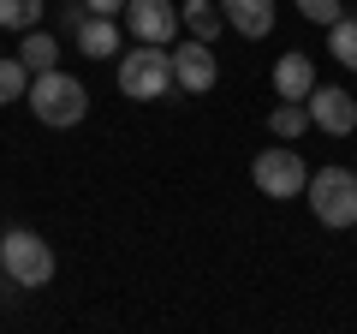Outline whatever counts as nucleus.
Returning <instances> with one entry per match:
<instances>
[{
  "label": "nucleus",
  "mask_w": 357,
  "mask_h": 334,
  "mask_svg": "<svg viewBox=\"0 0 357 334\" xmlns=\"http://www.w3.org/2000/svg\"><path fill=\"white\" fill-rule=\"evenodd\" d=\"M24 102L36 108V119L42 126H54V131H66V126H77V119L89 114V90L77 84L72 72H36L30 78V90H24Z\"/></svg>",
  "instance_id": "nucleus-1"
},
{
  "label": "nucleus",
  "mask_w": 357,
  "mask_h": 334,
  "mask_svg": "<svg viewBox=\"0 0 357 334\" xmlns=\"http://www.w3.org/2000/svg\"><path fill=\"white\" fill-rule=\"evenodd\" d=\"M119 96H131V102H167L173 96V54L161 42H137L131 54H119Z\"/></svg>",
  "instance_id": "nucleus-2"
},
{
  "label": "nucleus",
  "mask_w": 357,
  "mask_h": 334,
  "mask_svg": "<svg viewBox=\"0 0 357 334\" xmlns=\"http://www.w3.org/2000/svg\"><path fill=\"white\" fill-rule=\"evenodd\" d=\"M0 269H6V281L13 286H48L54 281V251H48V239L42 233H30V227H13L6 239H0Z\"/></svg>",
  "instance_id": "nucleus-3"
},
{
  "label": "nucleus",
  "mask_w": 357,
  "mask_h": 334,
  "mask_svg": "<svg viewBox=\"0 0 357 334\" xmlns=\"http://www.w3.org/2000/svg\"><path fill=\"white\" fill-rule=\"evenodd\" d=\"M304 197H310L321 227H357V173L351 167H321V173H310Z\"/></svg>",
  "instance_id": "nucleus-4"
},
{
  "label": "nucleus",
  "mask_w": 357,
  "mask_h": 334,
  "mask_svg": "<svg viewBox=\"0 0 357 334\" xmlns=\"http://www.w3.org/2000/svg\"><path fill=\"white\" fill-rule=\"evenodd\" d=\"M250 180H256V191H262V197L286 203V197H304L310 167H304V155H298V150H262L250 161Z\"/></svg>",
  "instance_id": "nucleus-5"
},
{
  "label": "nucleus",
  "mask_w": 357,
  "mask_h": 334,
  "mask_svg": "<svg viewBox=\"0 0 357 334\" xmlns=\"http://www.w3.org/2000/svg\"><path fill=\"white\" fill-rule=\"evenodd\" d=\"M215 78H220V66H215V48H208L203 36L178 42V54H173V90L208 96V90H215Z\"/></svg>",
  "instance_id": "nucleus-6"
},
{
  "label": "nucleus",
  "mask_w": 357,
  "mask_h": 334,
  "mask_svg": "<svg viewBox=\"0 0 357 334\" xmlns=\"http://www.w3.org/2000/svg\"><path fill=\"white\" fill-rule=\"evenodd\" d=\"M304 108H310V126H321L328 138L357 131V102H351V90H340V84H316V90L304 96Z\"/></svg>",
  "instance_id": "nucleus-7"
},
{
  "label": "nucleus",
  "mask_w": 357,
  "mask_h": 334,
  "mask_svg": "<svg viewBox=\"0 0 357 334\" xmlns=\"http://www.w3.org/2000/svg\"><path fill=\"white\" fill-rule=\"evenodd\" d=\"M126 24L137 42H173L178 36V6L173 0H126Z\"/></svg>",
  "instance_id": "nucleus-8"
},
{
  "label": "nucleus",
  "mask_w": 357,
  "mask_h": 334,
  "mask_svg": "<svg viewBox=\"0 0 357 334\" xmlns=\"http://www.w3.org/2000/svg\"><path fill=\"white\" fill-rule=\"evenodd\" d=\"M310 90H316V60L310 54H280L274 60V96L280 102H304Z\"/></svg>",
  "instance_id": "nucleus-9"
},
{
  "label": "nucleus",
  "mask_w": 357,
  "mask_h": 334,
  "mask_svg": "<svg viewBox=\"0 0 357 334\" xmlns=\"http://www.w3.org/2000/svg\"><path fill=\"white\" fill-rule=\"evenodd\" d=\"M220 18H227L238 36L262 42L268 30H274V0H220Z\"/></svg>",
  "instance_id": "nucleus-10"
},
{
  "label": "nucleus",
  "mask_w": 357,
  "mask_h": 334,
  "mask_svg": "<svg viewBox=\"0 0 357 334\" xmlns=\"http://www.w3.org/2000/svg\"><path fill=\"white\" fill-rule=\"evenodd\" d=\"M77 48L84 60H119V24L114 18H96V13H77Z\"/></svg>",
  "instance_id": "nucleus-11"
},
{
  "label": "nucleus",
  "mask_w": 357,
  "mask_h": 334,
  "mask_svg": "<svg viewBox=\"0 0 357 334\" xmlns=\"http://www.w3.org/2000/svg\"><path fill=\"white\" fill-rule=\"evenodd\" d=\"M18 60L30 66V78H36V72H54V66H60V42H54L48 30H24V42H18Z\"/></svg>",
  "instance_id": "nucleus-12"
},
{
  "label": "nucleus",
  "mask_w": 357,
  "mask_h": 334,
  "mask_svg": "<svg viewBox=\"0 0 357 334\" xmlns=\"http://www.w3.org/2000/svg\"><path fill=\"white\" fill-rule=\"evenodd\" d=\"M178 18H185V24H191V36H203V42H215L220 30H227L220 0H185V6H178Z\"/></svg>",
  "instance_id": "nucleus-13"
},
{
  "label": "nucleus",
  "mask_w": 357,
  "mask_h": 334,
  "mask_svg": "<svg viewBox=\"0 0 357 334\" xmlns=\"http://www.w3.org/2000/svg\"><path fill=\"white\" fill-rule=\"evenodd\" d=\"M268 126H274V138H280V143H292V138H304V131H310V108L304 102H274Z\"/></svg>",
  "instance_id": "nucleus-14"
},
{
  "label": "nucleus",
  "mask_w": 357,
  "mask_h": 334,
  "mask_svg": "<svg viewBox=\"0 0 357 334\" xmlns=\"http://www.w3.org/2000/svg\"><path fill=\"white\" fill-rule=\"evenodd\" d=\"M328 54L345 66V72H357V18H333L328 24Z\"/></svg>",
  "instance_id": "nucleus-15"
},
{
  "label": "nucleus",
  "mask_w": 357,
  "mask_h": 334,
  "mask_svg": "<svg viewBox=\"0 0 357 334\" xmlns=\"http://www.w3.org/2000/svg\"><path fill=\"white\" fill-rule=\"evenodd\" d=\"M30 90V66L18 54H0V102H24Z\"/></svg>",
  "instance_id": "nucleus-16"
},
{
  "label": "nucleus",
  "mask_w": 357,
  "mask_h": 334,
  "mask_svg": "<svg viewBox=\"0 0 357 334\" xmlns=\"http://www.w3.org/2000/svg\"><path fill=\"white\" fill-rule=\"evenodd\" d=\"M36 18H42V0H0V30H36Z\"/></svg>",
  "instance_id": "nucleus-17"
},
{
  "label": "nucleus",
  "mask_w": 357,
  "mask_h": 334,
  "mask_svg": "<svg viewBox=\"0 0 357 334\" xmlns=\"http://www.w3.org/2000/svg\"><path fill=\"white\" fill-rule=\"evenodd\" d=\"M292 6L310 18V24H333V18H345V13H340V0H292Z\"/></svg>",
  "instance_id": "nucleus-18"
},
{
  "label": "nucleus",
  "mask_w": 357,
  "mask_h": 334,
  "mask_svg": "<svg viewBox=\"0 0 357 334\" xmlns=\"http://www.w3.org/2000/svg\"><path fill=\"white\" fill-rule=\"evenodd\" d=\"M84 6H89L96 18H119V13H126V0H84Z\"/></svg>",
  "instance_id": "nucleus-19"
}]
</instances>
